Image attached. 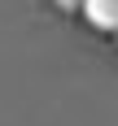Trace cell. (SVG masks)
<instances>
[{"mask_svg": "<svg viewBox=\"0 0 118 126\" xmlns=\"http://www.w3.org/2000/svg\"><path fill=\"white\" fill-rule=\"evenodd\" d=\"M79 13H83L96 31H118V0H83Z\"/></svg>", "mask_w": 118, "mask_h": 126, "instance_id": "1", "label": "cell"}, {"mask_svg": "<svg viewBox=\"0 0 118 126\" xmlns=\"http://www.w3.org/2000/svg\"><path fill=\"white\" fill-rule=\"evenodd\" d=\"M83 0H57V9H79Z\"/></svg>", "mask_w": 118, "mask_h": 126, "instance_id": "2", "label": "cell"}, {"mask_svg": "<svg viewBox=\"0 0 118 126\" xmlns=\"http://www.w3.org/2000/svg\"><path fill=\"white\" fill-rule=\"evenodd\" d=\"M114 44H118V31H114Z\"/></svg>", "mask_w": 118, "mask_h": 126, "instance_id": "3", "label": "cell"}]
</instances>
